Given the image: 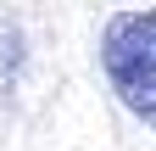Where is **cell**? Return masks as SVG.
<instances>
[{"instance_id":"cell-1","label":"cell","mask_w":156,"mask_h":151,"mask_svg":"<svg viewBox=\"0 0 156 151\" xmlns=\"http://www.w3.org/2000/svg\"><path fill=\"white\" fill-rule=\"evenodd\" d=\"M101 67L140 123L156 129V6L117 11L101 34Z\"/></svg>"}]
</instances>
